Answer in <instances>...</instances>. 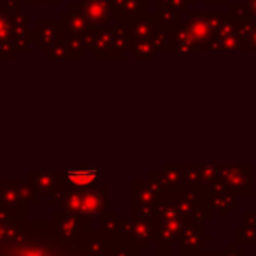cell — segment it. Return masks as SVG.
Here are the masks:
<instances>
[{
	"label": "cell",
	"instance_id": "3957f363",
	"mask_svg": "<svg viewBox=\"0 0 256 256\" xmlns=\"http://www.w3.org/2000/svg\"><path fill=\"white\" fill-rule=\"evenodd\" d=\"M188 2H193V0H158V8H168V9H178V11H186Z\"/></svg>",
	"mask_w": 256,
	"mask_h": 256
},
{
	"label": "cell",
	"instance_id": "5b68a950",
	"mask_svg": "<svg viewBox=\"0 0 256 256\" xmlns=\"http://www.w3.org/2000/svg\"><path fill=\"white\" fill-rule=\"evenodd\" d=\"M206 4H226V0H204Z\"/></svg>",
	"mask_w": 256,
	"mask_h": 256
},
{
	"label": "cell",
	"instance_id": "6da1fadb",
	"mask_svg": "<svg viewBox=\"0 0 256 256\" xmlns=\"http://www.w3.org/2000/svg\"><path fill=\"white\" fill-rule=\"evenodd\" d=\"M82 14L93 23H106L110 18L109 0H84L81 4Z\"/></svg>",
	"mask_w": 256,
	"mask_h": 256
},
{
	"label": "cell",
	"instance_id": "7a4b0ae2",
	"mask_svg": "<svg viewBox=\"0 0 256 256\" xmlns=\"http://www.w3.org/2000/svg\"><path fill=\"white\" fill-rule=\"evenodd\" d=\"M100 172L93 167L88 168H78V170H68L67 172V179L72 182V184H78V186H90L92 182L96 181Z\"/></svg>",
	"mask_w": 256,
	"mask_h": 256
},
{
	"label": "cell",
	"instance_id": "277c9868",
	"mask_svg": "<svg viewBox=\"0 0 256 256\" xmlns=\"http://www.w3.org/2000/svg\"><path fill=\"white\" fill-rule=\"evenodd\" d=\"M248 8L252 14H256V0H248Z\"/></svg>",
	"mask_w": 256,
	"mask_h": 256
}]
</instances>
